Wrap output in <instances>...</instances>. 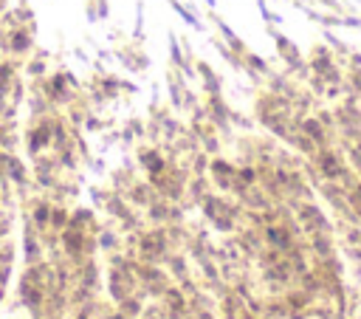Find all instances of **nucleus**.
<instances>
[{
	"instance_id": "obj_1",
	"label": "nucleus",
	"mask_w": 361,
	"mask_h": 319,
	"mask_svg": "<svg viewBox=\"0 0 361 319\" xmlns=\"http://www.w3.org/2000/svg\"><path fill=\"white\" fill-rule=\"evenodd\" d=\"M169 6H172V8H175V11H178V14H180V17L189 23V25H200V23L195 20V14H192V11H189V8H186L180 0H169Z\"/></svg>"
},
{
	"instance_id": "obj_2",
	"label": "nucleus",
	"mask_w": 361,
	"mask_h": 319,
	"mask_svg": "<svg viewBox=\"0 0 361 319\" xmlns=\"http://www.w3.org/2000/svg\"><path fill=\"white\" fill-rule=\"evenodd\" d=\"M93 6H96L99 17H107V0H93Z\"/></svg>"
},
{
	"instance_id": "obj_3",
	"label": "nucleus",
	"mask_w": 361,
	"mask_h": 319,
	"mask_svg": "<svg viewBox=\"0 0 361 319\" xmlns=\"http://www.w3.org/2000/svg\"><path fill=\"white\" fill-rule=\"evenodd\" d=\"M206 3H209V6H212V3H214V0H206Z\"/></svg>"
}]
</instances>
